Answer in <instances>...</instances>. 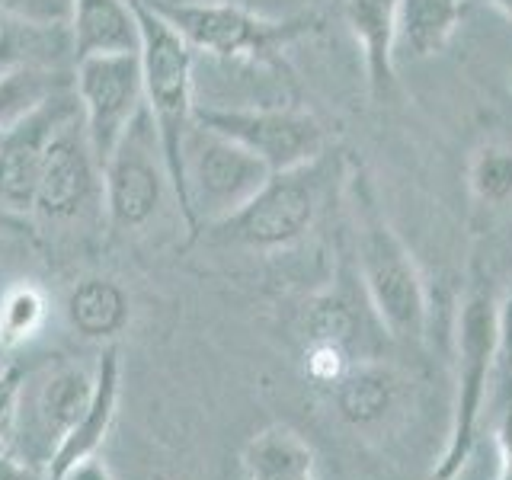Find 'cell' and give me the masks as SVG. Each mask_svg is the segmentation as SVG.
<instances>
[{
    "label": "cell",
    "mask_w": 512,
    "mask_h": 480,
    "mask_svg": "<svg viewBox=\"0 0 512 480\" xmlns=\"http://www.w3.org/2000/svg\"><path fill=\"white\" fill-rule=\"evenodd\" d=\"M349 196L356 215L359 279L368 304L394 340H423L429 317L423 276L413 263V253L381 212L375 186L368 183L362 167L349 176Z\"/></svg>",
    "instance_id": "6da1fadb"
},
{
    "label": "cell",
    "mask_w": 512,
    "mask_h": 480,
    "mask_svg": "<svg viewBox=\"0 0 512 480\" xmlns=\"http://www.w3.org/2000/svg\"><path fill=\"white\" fill-rule=\"evenodd\" d=\"M183 189L180 212L186 228L196 234L202 224H215L237 215L256 192L266 186L272 170L260 157L250 154L244 144L215 132L202 122H192L183 138Z\"/></svg>",
    "instance_id": "7a4b0ae2"
},
{
    "label": "cell",
    "mask_w": 512,
    "mask_h": 480,
    "mask_svg": "<svg viewBox=\"0 0 512 480\" xmlns=\"http://www.w3.org/2000/svg\"><path fill=\"white\" fill-rule=\"evenodd\" d=\"M138 29H141V77H144V106L154 116L160 148H164L173 199L180 202L183 189V138L196 122V93H192V64L196 52L164 16H157L144 0H132Z\"/></svg>",
    "instance_id": "3957f363"
},
{
    "label": "cell",
    "mask_w": 512,
    "mask_h": 480,
    "mask_svg": "<svg viewBox=\"0 0 512 480\" xmlns=\"http://www.w3.org/2000/svg\"><path fill=\"white\" fill-rule=\"evenodd\" d=\"M458 397L448 429V445L436 468V480H452L468 461L480 416L493 391L496 359L503 346V304L490 288H477L461 304L458 314Z\"/></svg>",
    "instance_id": "277c9868"
},
{
    "label": "cell",
    "mask_w": 512,
    "mask_h": 480,
    "mask_svg": "<svg viewBox=\"0 0 512 480\" xmlns=\"http://www.w3.org/2000/svg\"><path fill=\"white\" fill-rule=\"evenodd\" d=\"M180 32L196 55L218 61H266L317 29V16L266 20L231 0H144Z\"/></svg>",
    "instance_id": "5b68a950"
},
{
    "label": "cell",
    "mask_w": 512,
    "mask_h": 480,
    "mask_svg": "<svg viewBox=\"0 0 512 480\" xmlns=\"http://www.w3.org/2000/svg\"><path fill=\"white\" fill-rule=\"evenodd\" d=\"M170 189V173L154 116L144 106L135 122L125 128L116 151L103 164V208L112 228L135 231L144 228L164 202ZM173 192V189H170Z\"/></svg>",
    "instance_id": "8992f818"
},
{
    "label": "cell",
    "mask_w": 512,
    "mask_h": 480,
    "mask_svg": "<svg viewBox=\"0 0 512 480\" xmlns=\"http://www.w3.org/2000/svg\"><path fill=\"white\" fill-rule=\"evenodd\" d=\"M317 160L308 167L272 173L266 186L228 221L215 224L218 240L250 250H279L311 231L320 208Z\"/></svg>",
    "instance_id": "52a82bcc"
},
{
    "label": "cell",
    "mask_w": 512,
    "mask_h": 480,
    "mask_svg": "<svg viewBox=\"0 0 512 480\" xmlns=\"http://www.w3.org/2000/svg\"><path fill=\"white\" fill-rule=\"evenodd\" d=\"M196 122L244 144L272 173L298 170L320 160L327 132L314 116L272 106H196Z\"/></svg>",
    "instance_id": "ba28073f"
},
{
    "label": "cell",
    "mask_w": 512,
    "mask_h": 480,
    "mask_svg": "<svg viewBox=\"0 0 512 480\" xmlns=\"http://www.w3.org/2000/svg\"><path fill=\"white\" fill-rule=\"evenodd\" d=\"M74 96L96 164L109 160L125 128L144 109V77L138 52L90 55L74 64Z\"/></svg>",
    "instance_id": "9c48e42d"
},
{
    "label": "cell",
    "mask_w": 512,
    "mask_h": 480,
    "mask_svg": "<svg viewBox=\"0 0 512 480\" xmlns=\"http://www.w3.org/2000/svg\"><path fill=\"white\" fill-rule=\"evenodd\" d=\"M96 202L103 205V170L90 151L84 119L77 109L48 141L32 215L45 221H74Z\"/></svg>",
    "instance_id": "30bf717a"
},
{
    "label": "cell",
    "mask_w": 512,
    "mask_h": 480,
    "mask_svg": "<svg viewBox=\"0 0 512 480\" xmlns=\"http://www.w3.org/2000/svg\"><path fill=\"white\" fill-rule=\"evenodd\" d=\"M77 109V96L68 90L4 132V141H0V208L16 215H32V199H36L48 141Z\"/></svg>",
    "instance_id": "8fae6325"
},
{
    "label": "cell",
    "mask_w": 512,
    "mask_h": 480,
    "mask_svg": "<svg viewBox=\"0 0 512 480\" xmlns=\"http://www.w3.org/2000/svg\"><path fill=\"white\" fill-rule=\"evenodd\" d=\"M116 407H119V346H109L103 349L100 362H96L90 407L68 436L52 448L45 480H61L74 464L96 458L100 445L109 436L112 420H116Z\"/></svg>",
    "instance_id": "7c38bea8"
},
{
    "label": "cell",
    "mask_w": 512,
    "mask_h": 480,
    "mask_svg": "<svg viewBox=\"0 0 512 480\" xmlns=\"http://www.w3.org/2000/svg\"><path fill=\"white\" fill-rule=\"evenodd\" d=\"M397 7L400 0H346L343 4L346 26L362 48L368 87L375 100H388L397 84Z\"/></svg>",
    "instance_id": "4fadbf2b"
},
{
    "label": "cell",
    "mask_w": 512,
    "mask_h": 480,
    "mask_svg": "<svg viewBox=\"0 0 512 480\" xmlns=\"http://www.w3.org/2000/svg\"><path fill=\"white\" fill-rule=\"evenodd\" d=\"M68 32L74 61L141 48V29L132 0H74Z\"/></svg>",
    "instance_id": "5bb4252c"
},
{
    "label": "cell",
    "mask_w": 512,
    "mask_h": 480,
    "mask_svg": "<svg viewBox=\"0 0 512 480\" xmlns=\"http://www.w3.org/2000/svg\"><path fill=\"white\" fill-rule=\"evenodd\" d=\"M468 0H400L394 48L410 58H432L452 42Z\"/></svg>",
    "instance_id": "9a60e30c"
},
{
    "label": "cell",
    "mask_w": 512,
    "mask_h": 480,
    "mask_svg": "<svg viewBox=\"0 0 512 480\" xmlns=\"http://www.w3.org/2000/svg\"><path fill=\"white\" fill-rule=\"evenodd\" d=\"M68 324L87 340H116L128 324V295L119 282L90 276L80 279L64 301Z\"/></svg>",
    "instance_id": "2e32d148"
},
{
    "label": "cell",
    "mask_w": 512,
    "mask_h": 480,
    "mask_svg": "<svg viewBox=\"0 0 512 480\" xmlns=\"http://www.w3.org/2000/svg\"><path fill=\"white\" fill-rule=\"evenodd\" d=\"M68 90H74V77L68 80L42 64L16 61L0 68V132H10L13 125H20L48 100Z\"/></svg>",
    "instance_id": "e0dca14e"
},
{
    "label": "cell",
    "mask_w": 512,
    "mask_h": 480,
    "mask_svg": "<svg viewBox=\"0 0 512 480\" xmlns=\"http://www.w3.org/2000/svg\"><path fill=\"white\" fill-rule=\"evenodd\" d=\"M244 464L250 480H317L314 448L288 426L260 432L247 445Z\"/></svg>",
    "instance_id": "ac0fdd59"
},
{
    "label": "cell",
    "mask_w": 512,
    "mask_h": 480,
    "mask_svg": "<svg viewBox=\"0 0 512 480\" xmlns=\"http://www.w3.org/2000/svg\"><path fill=\"white\" fill-rule=\"evenodd\" d=\"M90 397H93V375L80 372L74 365H64L55 375L45 378L36 397V416L52 448L80 423V416L90 407Z\"/></svg>",
    "instance_id": "d6986e66"
},
{
    "label": "cell",
    "mask_w": 512,
    "mask_h": 480,
    "mask_svg": "<svg viewBox=\"0 0 512 480\" xmlns=\"http://www.w3.org/2000/svg\"><path fill=\"white\" fill-rule=\"evenodd\" d=\"M397 400V375L391 368L365 362L352 365L336 384V407L349 423L368 426L378 423Z\"/></svg>",
    "instance_id": "ffe728a7"
},
{
    "label": "cell",
    "mask_w": 512,
    "mask_h": 480,
    "mask_svg": "<svg viewBox=\"0 0 512 480\" xmlns=\"http://www.w3.org/2000/svg\"><path fill=\"white\" fill-rule=\"evenodd\" d=\"M48 320V298L39 285L16 282L0 292V343L10 352L36 340Z\"/></svg>",
    "instance_id": "44dd1931"
},
{
    "label": "cell",
    "mask_w": 512,
    "mask_h": 480,
    "mask_svg": "<svg viewBox=\"0 0 512 480\" xmlns=\"http://www.w3.org/2000/svg\"><path fill=\"white\" fill-rule=\"evenodd\" d=\"M468 189L484 205H506L512 199V151L503 144L477 148L468 164Z\"/></svg>",
    "instance_id": "7402d4cb"
},
{
    "label": "cell",
    "mask_w": 512,
    "mask_h": 480,
    "mask_svg": "<svg viewBox=\"0 0 512 480\" xmlns=\"http://www.w3.org/2000/svg\"><path fill=\"white\" fill-rule=\"evenodd\" d=\"M308 343H336V346H346L352 349L356 343V330H359V320L352 304L340 295H320L308 304Z\"/></svg>",
    "instance_id": "603a6c76"
},
{
    "label": "cell",
    "mask_w": 512,
    "mask_h": 480,
    "mask_svg": "<svg viewBox=\"0 0 512 480\" xmlns=\"http://www.w3.org/2000/svg\"><path fill=\"white\" fill-rule=\"evenodd\" d=\"M74 0H0V20L32 29H68Z\"/></svg>",
    "instance_id": "cb8c5ba5"
},
{
    "label": "cell",
    "mask_w": 512,
    "mask_h": 480,
    "mask_svg": "<svg viewBox=\"0 0 512 480\" xmlns=\"http://www.w3.org/2000/svg\"><path fill=\"white\" fill-rule=\"evenodd\" d=\"M304 368H308L311 381L336 388L340 378L352 368V349L336 346V343H308V352H304Z\"/></svg>",
    "instance_id": "d4e9b609"
},
{
    "label": "cell",
    "mask_w": 512,
    "mask_h": 480,
    "mask_svg": "<svg viewBox=\"0 0 512 480\" xmlns=\"http://www.w3.org/2000/svg\"><path fill=\"white\" fill-rule=\"evenodd\" d=\"M23 368L10 362L4 372H0V448H4L10 429L16 423V410H20V397H23Z\"/></svg>",
    "instance_id": "484cf974"
},
{
    "label": "cell",
    "mask_w": 512,
    "mask_h": 480,
    "mask_svg": "<svg viewBox=\"0 0 512 480\" xmlns=\"http://www.w3.org/2000/svg\"><path fill=\"white\" fill-rule=\"evenodd\" d=\"M61 480H112V474H109V468L100 458H87V461L74 464V468Z\"/></svg>",
    "instance_id": "4316f807"
},
{
    "label": "cell",
    "mask_w": 512,
    "mask_h": 480,
    "mask_svg": "<svg viewBox=\"0 0 512 480\" xmlns=\"http://www.w3.org/2000/svg\"><path fill=\"white\" fill-rule=\"evenodd\" d=\"M0 480H42V477H36V471H29L23 461L10 458L4 448H0Z\"/></svg>",
    "instance_id": "83f0119b"
},
{
    "label": "cell",
    "mask_w": 512,
    "mask_h": 480,
    "mask_svg": "<svg viewBox=\"0 0 512 480\" xmlns=\"http://www.w3.org/2000/svg\"><path fill=\"white\" fill-rule=\"evenodd\" d=\"M29 215H16V212H7V208H0V237L7 234H29Z\"/></svg>",
    "instance_id": "f1b7e54d"
},
{
    "label": "cell",
    "mask_w": 512,
    "mask_h": 480,
    "mask_svg": "<svg viewBox=\"0 0 512 480\" xmlns=\"http://www.w3.org/2000/svg\"><path fill=\"white\" fill-rule=\"evenodd\" d=\"M487 4L493 7V10H500L506 20L512 23V0H487Z\"/></svg>",
    "instance_id": "f546056e"
},
{
    "label": "cell",
    "mask_w": 512,
    "mask_h": 480,
    "mask_svg": "<svg viewBox=\"0 0 512 480\" xmlns=\"http://www.w3.org/2000/svg\"><path fill=\"white\" fill-rule=\"evenodd\" d=\"M7 352H10V349H7L4 343H0V372H4V368L10 365V362H7Z\"/></svg>",
    "instance_id": "4dcf8cb0"
},
{
    "label": "cell",
    "mask_w": 512,
    "mask_h": 480,
    "mask_svg": "<svg viewBox=\"0 0 512 480\" xmlns=\"http://www.w3.org/2000/svg\"><path fill=\"white\" fill-rule=\"evenodd\" d=\"M0 141H4V132H0Z\"/></svg>",
    "instance_id": "1f68e13d"
}]
</instances>
